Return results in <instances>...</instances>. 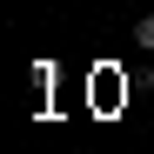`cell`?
Listing matches in <instances>:
<instances>
[{"label":"cell","mask_w":154,"mask_h":154,"mask_svg":"<svg viewBox=\"0 0 154 154\" xmlns=\"http://www.w3.org/2000/svg\"><path fill=\"white\" fill-rule=\"evenodd\" d=\"M127 40H134L141 54H154V14H141V20H134V34H127Z\"/></svg>","instance_id":"1"}]
</instances>
